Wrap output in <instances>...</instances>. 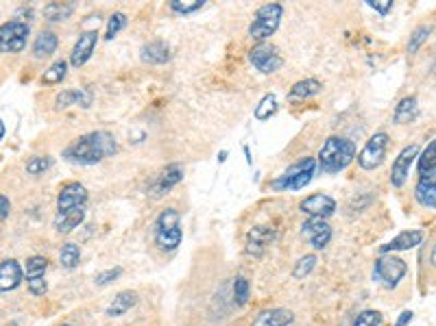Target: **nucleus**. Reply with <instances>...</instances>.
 <instances>
[{
    "label": "nucleus",
    "mask_w": 436,
    "mask_h": 326,
    "mask_svg": "<svg viewBox=\"0 0 436 326\" xmlns=\"http://www.w3.org/2000/svg\"><path fill=\"white\" fill-rule=\"evenodd\" d=\"M118 150V144L113 140L111 133L107 131H94L87 135H81L79 140H74L66 150L64 157L68 161L81 163V165H94L101 163L103 159L111 157Z\"/></svg>",
    "instance_id": "1"
},
{
    "label": "nucleus",
    "mask_w": 436,
    "mask_h": 326,
    "mask_svg": "<svg viewBox=\"0 0 436 326\" xmlns=\"http://www.w3.org/2000/svg\"><path fill=\"white\" fill-rule=\"evenodd\" d=\"M356 159V146L347 138H328L318 150V168L328 175H338Z\"/></svg>",
    "instance_id": "2"
},
{
    "label": "nucleus",
    "mask_w": 436,
    "mask_h": 326,
    "mask_svg": "<svg viewBox=\"0 0 436 326\" xmlns=\"http://www.w3.org/2000/svg\"><path fill=\"white\" fill-rule=\"evenodd\" d=\"M181 214L175 207L164 209L155 222V246L164 253H173L181 244Z\"/></svg>",
    "instance_id": "3"
},
{
    "label": "nucleus",
    "mask_w": 436,
    "mask_h": 326,
    "mask_svg": "<svg viewBox=\"0 0 436 326\" xmlns=\"http://www.w3.org/2000/svg\"><path fill=\"white\" fill-rule=\"evenodd\" d=\"M281 15H283V7L279 3H269V5L260 7L249 24V35L262 44L267 37H271L279 29Z\"/></svg>",
    "instance_id": "4"
},
{
    "label": "nucleus",
    "mask_w": 436,
    "mask_h": 326,
    "mask_svg": "<svg viewBox=\"0 0 436 326\" xmlns=\"http://www.w3.org/2000/svg\"><path fill=\"white\" fill-rule=\"evenodd\" d=\"M386 148H388V135L386 133H375L369 138L365 148L360 150L358 155V165L363 170H375L384 163L386 157Z\"/></svg>",
    "instance_id": "5"
},
{
    "label": "nucleus",
    "mask_w": 436,
    "mask_h": 326,
    "mask_svg": "<svg viewBox=\"0 0 436 326\" xmlns=\"http://www.w3.org/2000/svg\"><path fill=\"white\" fill-rule=\"evenodd\" d=\"M406 270H408L406 261L400 259V257H395V255H384V257H380L375 261V279L382 281V285L388 287V290L400 285Z\"/></svg>",
    "instance_id": "6"
},
{
    "label": "nucleus",
    "mask_w": 436,
    "mask_h": 326,
    "mask_svg": "<svg viewBox=\"0 0 436 326\" xmlns=\"http://www.w3.org/2000/svg\"><path fill=\"white\" fill-rule=\"evenodd\" d=\"M29 37V24L13 20V22H5L0 24V50L3 52H20L27 44Z\"/></svg>",
    "instance_id": "7"
},
{
    "label": "nucleus",
    "mask_w": 436,
    "mask_h": 326,
    "mask_svg": "<svg viewBox=\"0 0 436 326\" xmlns=\"http://www.w3.org/2000/svg\"><path fill=\"white\" fill-rule=\"evenodd\" d=\"M249 59H251L253 68L258 72H262V74H273V72H277L283 66V59H281L279 50L275 46H271V44H264V42L251 48Z\"/></svg>",
    "instance_id": "8"
},
{
    "label": "nucleus",
    "mask_w": 436,
    "mask_h": 326,
    "mask_svg": "<svg viewBox=\"0 0 436 326\" xmlns=\"http://www.w3.org/2000/svg\"><path fill=\"white\" fill-rule=\"evenodd\" d=\"M87 202V189L81 183H66L57 196V214H66L72 209H83Z\"/></svg>",
    "instance_id": "9"
},
{
    "label": "nucleus",
    "mask_w": 436,
    "mask_h": 326,
    "mask_svg": "<svg viewBox=\"0 0 436 326\" xmlns=\"http://www.w3.org/2000/svg\"><path fill=\"white\" fill-rule=\"evenodd\" d=\"M183 179V168L179 163H173V165H166L160 175L153 179V183H150V189L148 194L150 198H162L164 194H168L170 189H173L177 183H181Z\"/></svg>",
    "instance_id": "10"
},
{
    "label": "nucleus",
    "mask_w": 436,
    "mask_h": 326,
    "mask_svg": "<svg viewBox=\"0 0 436 326\" xmlns=\"http://www.w3.org/2000/svg\"><path fill=\"white\" fill-rule=\"evenodd\" d=\"M416 155H419V146L412 144V146H406L400 152V157L393 161V168H391V185L393 187H402L406 183V179L410 175V165L416 159Z\"/></svg>",
    "instance_id": "11"
},
{
    "label": "nucleus",
    "mask_w": 436,
    "mask_h": 326,
    "mask_svg": "<svg viewBox=\"0 0 436 326\" xmlns=\"http://www.w3.org/2000/svg\"><path fill=\"white\" fill-rule=\"evenodd\" d=\"M299 209H301V214H306L310 218L325 220L336 211V200L328 194H312L306 200L299 202Z\"/></svg>",
    "instance_id": "12"
},
{
    "label": "nucleus",
    "mask_w": 436,
    "mask_h": 326,
    "mask_svg": "<svg viewBox=\"0 0 436 326\" xmlns=\"http://www.w3.org/2000/svg\"><path fill=\"white\" fill-rule=\"evenodd\" d=\"M301 233L306 235V239L316 248V251H323L332 239V226L321 218H310L303 222Z\"/></svg>",
    "instance_id": "13"
},
{
    "label": "nucleus",
    "mask_w": 436,
    "mask_h": 326,
    "mask_svg": "<svg viewBox=\"0 0 436 326\" xmlns=\"http://www.w3.org/2000/svg\"><path fill=\"white\" fill-rule=\"evenodd\" d=\"M97 42H99V31H83L79 35L77 44H74V48H72L70 64L74 68H81L83 64H87V59L92 57L94 48H97Z\"/></svg>",
    "instance_id": "14"
},
{
    "label": "nucleus",
    "mask_w": 436,
    "mask_h": 326,
    "mask_svg": "<svg viewBox=\"0 0 436 326\" xmlns=\"http://www.w3.org/2000/svg\"><path fill=\"white\" fill-rule=\"evenodd\" d=\"M414 198L423 207L436 209V168L421 175L419 183H416V187H414Z\"/></svg>",
    "instance_id": "15"
},
{
    "label": "nucleus",
    "mask_w": 436,
    "mask_h": 326,
    "mask_svg": "<svg viewBox=\"0 0 436 326\" xmlns=\"http://www.w3.org/2000/svg\"><path fill=\"white\" fill-rule=\"evenodd\" d=\"M22 274L24 270L15 259H7L0 263V294L15 290V287L22 283Z\"/></svg>",
    "instance_id": "16"
},
{
    "label": "nucleus",
    "mask_w": 436,
    "mask_h": 326,
    "mask_svg": "<svg viewBox=\"0 0 436 326\" xmlns=\"http://www.w3.org/2000/svg\"><path fill=\"white\" fill-rule=\"evenodd\" d=\"M273 237H275V231L271 226H255L253 231H249V235H246V253L260 257L267 251V246L273 242Z\"/></svg>",
    "instance_id": "17"
},
{
    "label": "nucleus",
    "mask_w": 436,
    "mask_h": 326,
    "mask_svg": "<svg viewBox=\"0 0 436 326\" xmlns=\"http://www.w3.org/2000/svg\"><path fill=\"white\" fill-rule=\"evenodd\" d=\"M423 237H426V233L423 231H416V228H414V231H404V233L397 235L393 242L384 244L380 248V253L386 255V253H397V251H410V248L419 246L423 242Z\"/></svg>",
    "instance_id": "18"
},
{
    "label": "nucleus",
    "mask_w": 436,
    "mask_h": 326,
    "mask_svg": "<svg viewBox=\"0 0 436 326\" xmlns=\"http://www.w3.org/2000/svg\"><path fill=\"white\" fill-rule=\"evenodd\" d=\"M70 105H79V107L87 109L92 105V91L90 89H64L55 98L57 109H68Z\"/></svg>",
    "instance_id": "19"
},
{
    "label": "nucleus",
    "mask_w": 436,
    "mask_h": 326,
    "mask_svg": "<svg viewBox=\"0 0 436 326\" xmlns=\"http://www.w3.org/2000/svg\"><path fill=\"white\" fill-rule=\"evenodd\" d=\"M293 320H295L293 311H288V309H279V306H277V309L262 311V313L253 320L251 326H290Z\"/></svg>",
    "instance_id": "20"
},
{
    "label": "nucleus",
    "mask_w": 436,
    "mask_h": 326,
    "mask_svg": "<svg viewBox=\"0 0 436 326\" xmlns=\"http://www.w3.org/2000/svg\"><path fill=\"white\" fill-rule=\"evenodd\" d=\"M310 170H316V161H314L312 157L299 159L297 163H293L286 172H283L281 177H277V179L271 183V187H273V189H283V187H286V183H288V181H293L295 177L303 175V172H310Z\"/></svg>",
    "instance_id": "21"
},
{
    "label": "nucleus",
    "mask_w": 436,
    "mask_h": 326,
    "mask_svg": "<svg viewBox=\"0 0 436 326\" xmlns=\"http://www.w3.org/2000/svg\"><path fill=\"white\" fill-rule=\"evenodd\" d=\"M83 220H85V207L83 209H72V211H66V214H57L55 228H57V233H70Z\"/></svg>",
    "instance_id": "22"
},
{
    "label": "nucleus",
    "mask_w": 436,
    "mask_h": 326,
    "mask_svg": "<svg viewBox=\"0 0 436 326\" xmlns=\"http://www.w3.org/2000/svg\"><path fill=\"white\" fill-rule=\"evenodd\" d=\"M140 57L144 64H166L170 59V48L164 42H148L142 46Z\"/></svg>",
    "instance_id": "23"
},
{
    "label": "nucleus",
    "mask_w": 436,
    "mask_h": 326,
    "mask_svg": "<svg viewBox=\"0 0 436 326\" xmlns=\"http://www.w3.org/2000/svg\"><path fill=\"white\" fill-rule=\"evenodd\" d=\"M136 302H138L136 292H120L116 298L111 300V304L107 306V316L109 318H120L131 309V306H136Z\"/></svg>",
    "instance_id": "24"
},
{
    "label": "nucleus",
    "mask_w": 436,
    "mask_h": 326,
    "mask_svg": "<svg viewBox=\"0 0 436 326\" xmlns=\"http://www.w3.org/2000/svg\"><path fill=\"white\" fill-rule=\"evenodd\" d=\"M57 44H59V40H57V35L52 31H42L35 37L33 54L37 57V59H44V57H50L57 50Z\"/></svg>",
    "instance_id": "25"
},
{
    "label": "nucleus",
    "mask_w": 436,
    "mask_h": 326,
    "mask_svg": "<svg viewBox=\"0 0 436 326\" xmlns=\"http://www.w3.org/2000/svg\"><path fill=\"white\" fill-rule=\"evenodd\" d=\"M416 116H419V107H416V98L414 96H408V98L400 101V105L395 107L393 120L397 124H410Z\"/></svg>",
    "instance_id": "26"
},
{
    "label": "nucleus",
    "mask_w": 436,
    "mask_h": 326,
    "mask_svg": "<svg viewBox=\"0 0 436 326\" xmlns=\"http://www.w3.org/2000/svg\"><path fill=\"white\" fill-rule=\"evenodd\" d=\"M321 89H323V85H321L316 79H303V81H299V83L293 85L288 98L295 101V103L297 101H308V98H312V96H316Z\"/></svg>",
    "instance_id": "27"
},
{
    "label": "nucleus",
    "mask_w": 436,
    "mask_h": 326,
    "mask_svg": "<svg viewBox=\"0 0 436 326\" xmlns=\"http://www.w3.org/2000/svg\"><path fill=\"white\" fill-rule=\"evenodd\" d=\"M72 11H74V5L70 3H50L44 7V17L50 22H64L72 15Z\"/></svg>",
    "instance_id": "28"
},
{
    "label": "nucleus",
    "mask_w": 436,
    "mask_h": 326,
    "mask_svg": "<svg viewBox=\"0 0 436 326\" xmlns=\"http://www.w3.org/2000/svg\"><path fill=\"white\" fill-rule=\"evenodd\" d=\"M81 261V248L77 244H64L62 246V253H59V263L66 267V270H72V267H77Z\"/></svg>",
    "instance_id": "29"
},
{
    "label": "nucleus",
    "mask_w": 436,
    "mask_h": 326,
    "mask_svg": "<svg viewBox=\"0 0 436 326\" xmlns=\"http://www.w3.org/2000/svg\"><path fill=\"white\" fill-rule=\"evenodd\" d=\"M275 111H277V96L275 94H267L260 101V105L255 107L253 116H255V120H269L271 116H275Z\"/></svg>",
    "instance_id": "30"
},
{
    "label": "nucleus",
    "mask_w": 436,
    "mask_h": 326,
    "mask_svg": "<svg viewBox=\"0 0 436 326\" xmlns=\"http://www.w3.org/2000/svg\"><path fill=\"white\" fill-rule=\"evenodd\" d=\"M66 72H68V64H66V61H55V64L42 74V83H46V85L62 83V81L66 79Z\"/></svg>",
    "instance_id": "31"
},
{
    "label": "nucleus",
    "mask_w": 436,
    "mask_h": 326,
    "mask_svg": "<svg viewBox=\"0 0 436 326\" xmlns=\"http://www.w3.org/2000/svg\"><path fill=\"white\" fill-rule=\"evenodd\" d=\"M46 267H48V261L44 257H31V259H27V267H24L27 281H31V279H44Z\"/></svg>",
    "instance_id": "32"
},
{
    "label": "nucleus",
    "mask_w": 436,
    "mask_h": 326,
    "mask_svg": "<svg viewBox=\"0 0 436 326\" xmlns=\"http://www.w3.org/2000/svg\"><path fill=\"white\" fill-rule=\"evenodd\" d=\"M127 27V15L125 13H113L111 17H109V22H107V33H105V40L107 42H111L113 37H116L122 29Z\"/></svg>",
    "instance_id": "33"
},
{
    "label": "nucleus",
    "mask_w": 436,
    "mask_h": 326,
    "mask_svg": "<svg viewBox=\"0 0 436 326\" xmlns=\"http://www.w3.org/2000/svg\"><path fill=\"white\" fill-rule=\"evenodd\" d=\"M203 5H205V0H173V3H170V9H173L175 13L185 15V13H195L199 9H203Z\"/></svg>",
    "instance_id": "34"
},
{
    "label": "nucleus",
    "mask_w": 436,
    "mask_h": 326,
    "mask_svg": "<svg viewBox=\"0 0 436 326\" xmlns=\"http://www.w3.org/2000/svg\"><path fill=\"white\" fill-rule=\"evenodd\" d=\"M430 33H432V27H430V24H423V27L416 29V31L412 33V37H410V42H408V52L414 54L416 50H419L421 44L430 37Z\"/></svg>",
    "instance_id": "35"
},
{
    "label": "nucleus",
    "mask_w": 436,
    "mask_h": 326,
    "mask_svg": "<svg viewBox=\"0 0 436 326\" xmlns=\"http://www.w3.org/2000/svg\"><path fill=\"white\" fill-rule=\"evenodd\" d=\"M432 168H436V140L423 150V155L419 157V175H426V172Z\"/></svg>",
    "instance_id": "36"
},
{
    "label": "nucleus",
    "mask_w": 436,
    "mask_h": 326,
    "mask_svg": "<svg viewBox=\"0 0 436 326\" xmlns=\"http://www.w3.org/2000/svg\"><path fill=\"white\" fill-rule=\"evenodd\" d=\"M314 265H316V255H306V257H301L295 265V272L293 276L295 279H303V276H308L312 270H314Z\"/></svg>",
    "instance_id": "37"
},
{
    "label": "nucleus",
    "mask_w": 436,
    "mask_h": 326,
    "mask_svg": "<svg viewBox=\"0 0 436 326\" xmlns=\"http://www.w3.org/2000/svg\"><path fill=\"white\" fill-rule=\"evenodd\" d=\"M249 292H251V287H249V281H246L244 276H238L236 283H234V298H236V304H246V300H249Z\"/></svg>",
    "instance_id": "38"
},
{
    "label": "nucleus",
    "mask_w": 436,
    "mask_h": 326,
    "mask_svg": "<svg viewBox=\"0 0 436 326\" xmlns=\"http://www.w3.org/2000/svg\"><path fill=\"white\" fill-rule=\"evenodd\" d=\"M380 324H382V313L380 311H373V309L363 311V313L356 318V322H353V326H380Z\"/></svg>",
    "instance_id": "39"
},
{
    "label": "nucleus",
    "mask_w": 436,
    "mask_h": 326,
    "mask_svg": "<svg viewBox=\"0 0 436 326\" xmlns=\"http://www.w3.org/2000/svg\"><path fill=\"white\" fill-rule=\"evenodd\" d=\"M50 157H31L27 161V172L29 175H44V172L50 168Z\"/></svg>",
    "instance_id": "40"
},
{
    "label": "nucleus",
    "mask_w": 436,
    "mask_h": 326,
    "mask_svg": "<svg viewBox=\"0 0 436 326\" xmlns=\"http://www.w3.org/2000/svg\"><path fill=\"white\" fill-rule=\"evenodd\" d=\"M27 285H29V292L33 296H44L48 292V285L44 279H31V281H27Z\"/></svg>",
    "instance_id": "41"
},
{
    "label": "nucleus",
    "mask_w": 436,
    "mask_h": 326,
    "mask_svg": "<svg viewBox=\"0 0 436 326\" xmlns=\"http://www.w3.org/2000/svg\"><path fill=\"white\" fill-rule=\"evenodd\" d=\"M367 5L375 9L380 15H386L393 9V0H367Z\"/></svg>",
    "instance_id": "42"
},
{
    "label": "nucleus",
    "mask_w": 436,
    "mask_h": 326,
    "mask_svg": "<svg viewBox=\"0 0 436 326\" xmlns=\"http://www.w3.org/2000/svg\"><path fill=\"white\" fill-rule=\"evenodd\" d=\"M122 274V267H116V270H107L97 274V285H109L111 281H116Z\"/></svg>",
    "instance_id": "43"
},
{
    "label": "nucleus",
    "mask_w": 436,
    "mask_h": 326,
    "mask_svg": "<svg viewBox=\"0 0 436 326\" xmlns=\"http://www.w3.org/2000/svg\"><path fill=\"white\" fill-rule=\"evenodd\" d=\"M11 214V202L5 194H0V220H7Z\"/></svg>",
    "instance_id": "44"
},
{
    "label": "nucleus",
    "mask_w": 436,
    "mask_h": 326,
    "mask_svg": "<svg viewBox=\"0 0 436 326\" xmlns=\"http://www.w3.org/2000/svg\"><path fill=\"white\" fill-rule=\"evenodd\" d=\"M410 320H412V311H404V313L400 316V320L395 322V326H406Z\"/></svg>",
    "instance_id": "45"
},
{
    "label": "nucleus",
    "mask_w": 436,
    "mask_h": 326,
    "mask_svg": "<svg viewBox=\"0 0 436 326\" xmlns=\"http://www.w3.org/2000/svg\"><path fill=\"white\" fill-rule=\"evenodd\" d=\"M244 157H246V163H253V159H251V150H249V146H244Z\"/></svg>",
    "instance_id": "46"
},
{
    "label": "nucleus",
    "mask_w": 436,
    "mask_h": 326,
    "mask_svg": "<svg viewBox=\"0 0 436 326\" xmlns=\"http://www.w3.org/2000/svg\"><path fill=\"white\" fill-rule=\"evenodd\" d=\"M227 161V150H220V155H218V163H225Z\"/></svg>",
    "instance_id": "47"
},
{
    "label": "nucleus",
    "mask_w": 436,
    "mask_h": 326,
    "mask_svg": "<svg viewBox=\"0 0 436 326\" xmlns=\"http://www.w3.org/2000/svg\"><path fill=\"white\" fill-rule=\"evenodd\" d=\"M432 263L436 265V248H434V253H432Z\"/></svg>",
    "instance_id": "48"
},
{
    "label": "nucleus",
    "mask_w": 436,
    "mask_h": 326,
    "mask_svg": "<svg viewBox=\"0 0 436 326\" xmlns=\"http://www.w3.org/2000/svg\"><path fill=\"white\" fill-rule=\"evenodd\" d=\"M62 326H74V324H62Z\"/></svg>",
    "instance_id": "49"
}]
</instances>
